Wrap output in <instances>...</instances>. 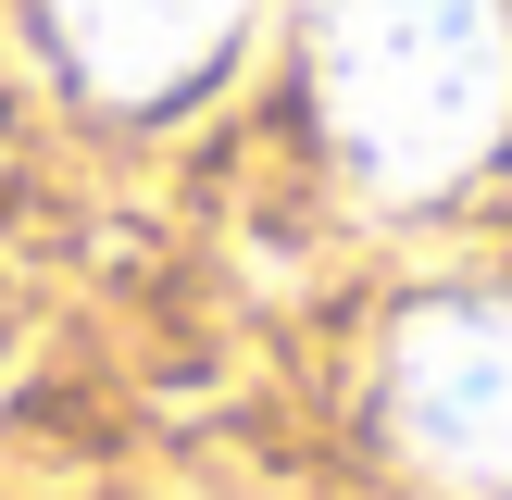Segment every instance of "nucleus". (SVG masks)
<instances>
[{"instance_id": "nucleus-1", "label": "nucleus", "mask_w": 512, "mask_h": 500, "mask_svg": "<svg viewBox=\"0 0 512 500\" xmlns=\"http://www.w3.org/2000/svg\"><path fill=\"white\" fill-rule=\"evenodd\" d=\"M313 100L375 200H438L512 125V0H313Z\"/></svg>"}, {"instance_id": "nucleus-2", "label": "nucleus", "mask_w": 512, "mask_h": 500, "mask_svg": "<svg viewBox=\"0 0 512 500\" xmlns=\"http://www.w3.org/2000/svg\"><path fill=\"white\" fill-rule=\"evenodd\" d=\"M388 450L438 488H512V300L500 288H450L413 300L388 325Z\"/></svg>"}, {"instance_id": "nucleus-3", "label": "nucleus", "mask_w": 512, "mask_h": 500, "mask_svg": "<svg viewBox=\"0 0 512 500\" xmlns=\"http://www.w3.org/2000/svg\"><path fill=\"white\" fill-rule=\"evenodd\" d=\"M50 50L88 100H175L225 63V38L250 25V0H38Z\"/></svg>"}]
</instances>
